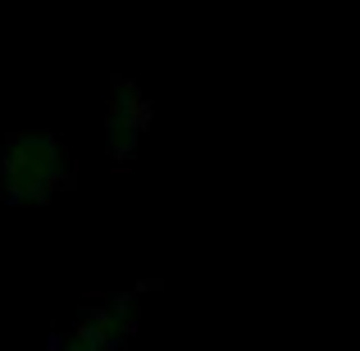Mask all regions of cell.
<instances>
[{
	"instance_id": "1",
	"label": "cell",
	"mask_w": 360,
	"mask_h": 351,
	"mask_svg": "<svg viewBox=\"0 0 360 351\" xmlns=\"http://www.w3.org/2000/svg\"><path fill=\"white\" fill-rule=\"evenodd\" d=\"M78 160L55 132H14L0 151V196L14 205H41L69 192Z\"/></svg>"
},
{
	"instance_id": "2",
	"label": "cell",
	"mask_w": 360,
	"mask_h": 351,
	"mask_svg": "<svg viewBox=\"0 0 360 351\" xmlns=\"http://www.w3.org/2000/svg\"><path fill=\"white\" fill-rule=\"evenodd\" d=\"M146 123H150V101L132 82H115L110 87V110H105V132H110V146H115L119 160L137 151Z\"/></svg>"
},
{
	"instance_id": "3",
	"label": "cell",
	"mask_w": 360,
	"mask_h": 351,
	"mask_svg": "<svg viewBox=\"0 0 360 351\" xmlns=\"http://www.w3.org/2000/svg\"><path fill=\"white\" fill-rule=\"evenodd\" d=\"M123 333H128V306L105 301V306H91L73 319L64 351H115Z\"/></svg>"
}]
</instances>
